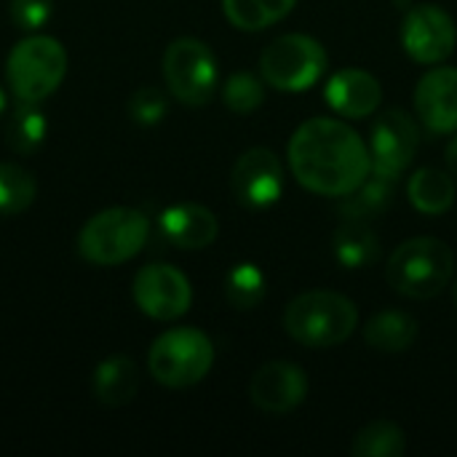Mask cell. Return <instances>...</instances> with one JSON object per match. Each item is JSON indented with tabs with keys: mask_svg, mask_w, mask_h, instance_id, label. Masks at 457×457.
<instances>
[{
	"mask_svg": "<svg viewBox=\"0 0 457 457\" xmlns=\"http://www.w3.org/2000/svg\"><path fill=\"white\" fill-rule=\"evenodd\" d=\"M289 169L295 179L319 195L343 198L372 171L367 142L345 120L311 118L289 139Z\"/></svg>",
	"mask_w": 457,
	"mask_h": 457,
	"instance_id": "6da1fadb",
	"label": "cell"
},
{
	"mask_svg": "<svg viewBox=\"0 0 457 457\" xmlns=\"http://www.w3.org/2000/svg\"><path fill=\"white\" fill-rule=\"evenodd\" d=\"M359 327V311L353 300L340 292L313 289L295 297L284 311L287 335L305 348H335L343 345Z\"/></svg>",
	"mask_w": 457,
	"mask_h": 457,
	"instance_id": "7a4b0ae2",
	"label": "cell"
},
{
	"mask_svg": "<svg viewBox=\"0 0 457 457\" xmlns=\"http://www.w3.org/2000/svg\"><path fill=\"white\" fill-rule=\"evenodd\" d=\"M455 276L453 249L431 236L404 241L386 265L388 284L407 300H431L442 295Z\"/></svg>",
	"mask_w": 457,
	"mask_h": 457,
	"instance_id": "3957f363",
	"label": "cell"
},
{
	"mask_svg": "<svg viewBox=\"0 0 457 457\" xmlns=\"http://www.w3.org/2000/svg\"><path fill=\"white\" fill-rule=\"evenodd\" d=\"M67 51L51 35L29 32L21 37L5 59V80L16 102L40 104L64 80Z\"/></svg>",
	"mask_w": 457,
	"mask_h": 457,
	"instance_id": "277c9868",
	"label": "cell"
},
{
	"mask_svg": "<svg viewBox=\"0 0 457 457\" xmlns=\"http://www.w3.org/2000/svg\"><path fill=\"white\" fill-rule=\"evenodd\" d=\"M150 236V222L139 209L112 206L94 214L78 233V254L99 268H115L134 260Z\"/></svg>",
	"mask_w": 457,
	"mask_h": 457,
	"instance_id": "5b68a950",
	"label": "cell"
},
{
	"mask_svg": "<svg viewBox=\"0 0 457 457\" xmlns=\"http://www.w3.org/2000/svg\"><path fill=\"white\" fill-rule=\"evenodd\" d=\"M214 364V345L206 332L195 327L166 329L147 353V370L153 380L166 388H190L201 383Z\"/></svg>",
	"mask_w": 457,
	"mask_h": 457,
	"instance_id": "8992f818",
	"label": "cell"
},
{
	"mask_svg": "<svg viewBox=\"0 0 457 457\" xmlns=\"http://www.w3.org/2000/svg\"><path fill=\"white\" fill-rule=\"evenodd\" d=\"M327 64V48L316 37L303 32H287L270 40L262 51L260 75L276 91L300 94L324 78Z\"/></svg>",
	"mask_w": 457,
	"mask_h": 457,
	"instance_id": "52a82bcc",
	"label": "cell"
},
{
	"mask_svg": "<svg viewBox=\"0 0 457 457\" xmlns=\"http://www.w3.org/2000/svg\"><path fill=\"white\" fill-rule=\"evenodd\" d=\"M161 67L169 94L187 107H204L217 94V56L198 37H177L169 43Z\"/></svg>",
	"mask_w": 457,
	"mask_h": 457,
	"instance_id": "ba28073f",
	"label": "cell"
},
{
	"mask_svg": "<svg viewBox=\"0 0 457 457\" xmlns=\"http://www.w3.org/2000/svg\"><path fill=\"white\" fill-rule=\"evenodd\" d=\"M418 145H420V134H418L415 118L407 110L391 107V110L380 112L372 120L370 142H367L370 158H372V171L399 179L410 169V163L418 153Z\"/></svg>",
	"mask_w": 457,
	"mask_h": 457,
	"instance_id": "9c48e42d",
	"label": "cell"
},
{
	"mask_svg": "<svg viewBox=\"0 0 457 457\" xmlns=\"http://www.w3.org/2000/svg\"><path fill=\"white\" fill-rule=\"evenodd\" d=\"M402 46L418 64H442L457 46V27L453 16L434 3L410 5L402 21Z\"/></svg>",
	"mask_w": 457,
	"mask_h": 457,
	"instance_id": "30bf717a",
	"label": "cell"
},
{
	"mask_svg": "<svg viewBox=\"0 0 457 457\" xmlns=\"http://www.w3.org/2000/svg\"><path fill=\"white\" fill-rule=\"evenodd\" d=\"M131 292L137 308L155 321H174L185 316L193 303V289L187 276L166 262L145 265L134 276Z\"/></svg>",
	"mask_w": 457,
	"mask_h": 457,
	"instance_id": "8fae6325",
	"label": "cell"
},
{
	"mask_svg": "<svg viewBox=\"0 0 457 457\" xmlns=\"http://www.w3.org/2000/svg\"><path fill=\"white\" fill-rule=\"evenodd\" d=\"M233 195L246 209H270L284 195V163L268 147H252L238 155L230 174Z\"/></svg>",
	"mask_w": 457,
	"mask_h": 457,
	"instance_id": "7c38bea8",
	"label": "cell"
},
{
	"mask_svg": "<svg viewBox=\"0 0 457 457\" xmlns=\"http://www.w3.org/2000/svg\"><path fill=\"white\" fill-rule=\"evenodd\" d=\"M252 404L268 415H287L297 410L308 396V375L292 361L262 364L249 383Z\"/></svg>",
	"mask_w": 457,
	"mask_h": 457,
	"instance_id": "4fadbf2b",
	"label": "cell"
},
{
	"mask_svg": "<svg viewBox=\"0 0 457 457\" xmlns=\"http://www.w3.org/2000/svg\"><path fill=\"white\" fill-rule=\"evenodd\" d=\"M415 112L431 134H457V67H436L418 80Z\"/></svg>",
	"mask_w": 457,
	"mask_h": 457,
	"instance_id": "5bb4252c",
	"label": "cell"
},
{
	"mask_svg": "<svg viewBox=\"0 0 457 457\" xmlns=\"http://www.w3.org/2000/svg\"><path fill=\"white\" fill-rule=\"evenodd\" d=\"M324 99L337 115L359 120V118L372 115L380 107L383 88L372 72H367L361 67H345V70H337L327 80Z\"/></svg>",
	"mask_w": 457,
	"mask_h": 457,
	"instance_id": "9a60e30c",
	"label": "cell"
},
{
	"mask_svg": "<svg viewBox=\"0 0 457 457\" xmlns=\"http://www.w3.org/2000/svg\"><path fill=\"white\" fill-rule=\"evenodd\" d=\"M158 225H161L163 238L171 246L187 249V252L212 246L220 233L214 212L201 204H174L163 209Z\"/></svg>",
	"mask_w": 457,
	"mask_h": 457,
	"instance_id": "2e32d148",
	"label": "cell"
},
{
	"mask_svg": "<svg viewBox=\"0 0 457 457\" xmlns=\"http://www.w3.org/2000/svg\"><path fill=\"white\" fill-rule=\"evenodd\" d=\"M139 391V370L129 356H110L94 370V396L104 407H126Z\"/></svg>",
	"mask_w": 457,
	"mask_h": 457,
	"instance_id": "e0dca14e",
	"label": "cell"
},
{
	"mask_svg": "<svg viewBox=\"0 0 457 457\" xmlns=\"http://www.w3.org/2000/svg\"><path fill=\"white\" fill-rule=\"evenodd\" d=\"M332 252L345 270H361L378 262L380 238L364 220H343L335 230Z\"/></svg>",
	"mask_w": 457,
	"mask_h": 457,
	"instance_id": "ac0fdd59",
	"label": "cell"
},
{
	"mask_svg": "<svg viewBox=\"0 0 457 457\" xmlns=\"http://www.w3.org/2000/svg\"><path fill=\"white\" fill-rule=\"evenodd\" d=\"M455 177L442 171V169L423 166L407 182V198L423 214H445V212H450L453 204H455Z\"/></svg>",
	"mask_w": 457,
	"mask_h": 457,
	"instance_id": "d6986e66",
	"label": "cell"
},
{
	"mask_svg": "<svg viewBox=\"0 0 457 457\" xmlns=\"http://www.w3.org/2000/svg\"><path fill=\"white\" fill-rule=\"evenodd\" d=\"M364 340L380 353H404L418 340V321L404 311H380L364 324Z\"/></svg>",
	"mask_w": 457,
	"mask_h": 457,
	"instance_id": "ffe728a7",
	"label": "cell"
},
{
	"mask_svg": "<svg viewBox=\"0 0 457 457\" xmlns=\"http://www.w3.org/2000/svg\"><path fill=\"white\" fill-rule=\"evenodd\" d=\"M394 195H396V179L370 171V177L356 190L343 195V201L337 204V212L343 220H364L367 222V220L383 214L391 206Z\"/></svg>",
	"mask_w": 457,
	"mask_h": 457,
	"instance_id": "44dd1931",
	"label": "cell"
},
{
	"mask_svg": "<svg viewBox=\"0 0 457 457\" xmlns=\"http://www.w3.org/2000/svg\"><path fill=\"white\" fill-rule=\"evenodd\" d=\"M297 0H222V11L236 29L260 32L281 21Z\"/></svg>",
	"mask_w": 457,
	"mask_h": 457,
	"instance_id": "7402d4cb",
	"label": "cell"
},
{
	"mask_svg": "<svg viewBox=\"0 0 457 457\" xmlns=\"http://www.w3.org/2000/svg\"><path fill=\"white\" fill-rule=\"evenodd\" d=\"M48 134V120L37 104L19 102L5 123V142L13 153L32 155L43 147Z\"/></svg>",
	"mask_w": 457,
	"mask_h": 457,
	"instance_id": "603a6c76",
	"label": "cell"
},
{
	"mask_svg": "<svg viewBox=\"0 0 457 457\" xmlns=\"http://www.w3.org/2000/svg\"><path fill=\"white\" fill-rule=\"evenodd\" d=\"M404 453H407V436L391 420H375L364 426L351 445L353 457H402Z\"/></svg>",
	"mask_w": 457,
	"mask_h": 457,
	"instance_id": "cb8c5ba5",
	"label": "cell"
},
{
	"mask_svg": "<svg viewBox=\"0 0 457 457\" xmlns=\"http://www.w3.org/2000/svg\"><path fill=\"white\" fill-rule=\"evenodd\" d=\"M268 278L254 262H238L225 276V300L236 311H252L265 300Z\"/></svg>",
	"mask_w": 457,
	"mask_h": 457,
	"instance_id": "d4e9b609",
	"label": "cell"
},
{
	"mask_svg": "<svg viewBox=\"0 0 457 457\" xmlns=\"http://www.w3.org/2000/svg\"><path fill=\"white\" fill-rule=\"evenodd\" d=\"M37 195L35 177L11 161H0V214H19L32 206Z\"/></svg>",
	"mask_w": 457,
	"mask_h": 457,
	"instance_id": "484cf974",
	"label": "cell"
},
{
	"mask_svg": "<svg viewBox=\"0 0 457 457\" xmlns=\"http://www.w3.org/2000/svg\"><path fill=\"white\" fill-rule=\"evenodd\" d=\"M222 102L236 115H249L262 107L265 102V80L262 75H254L249 70H238L228 75L222 83Z\"/></svg>",
	"mask_w": 457,
	"mask_h": 457,
	"instance_id": "4316f807",
	"label": "cell"
},
{
	"mask_svg": "<svg viewBox=\"0 0 457 457\" xmlns=\"http://www.w3.org/2000/svg\"><path fill=\"white\" fill-rule=\"evenodd\" d=\"M129 115L134 123L139 126H155L166 118L169 112V99L161 88L155 86H145V88H137L131 96H129V104H126Z\"/></svg>",
	"mask_w": 457,
	"mask_h": 457,
	"instance_id": "83f0119b",
	"label": "cell"
},
{
	"mask_svg": "<svg viewBox=\"0 0 457 457\" xmlns=\"http://www.w3.org/2000/svg\"><path fill=\"white\" fill-rule=\"evenodd\" d=\"M51 13H54V0H11V21L27 35L43 29Z\"/></svg>",
	"mask_w": 457,
	"mask_h": 457,
	"instance_id": "f1b7e54d",
	"label": "cell"
},
{
	"mask_svg": "<svg viewBox=\"0 0 457 457\" xmlns=\"http://www.w3.org/2000/svg\"><path fill=\"white\" fill-rule=\"evenodd\" d=\"M445 158H447V166H450V174L457 177V137L450 139L447 150H445Z\"/></svg>",
	"mask_w": 457,
	"mask_h": 457,
	"instance_id": "f546056e",
	"label": "cell"
},
{
	"mask_svg": "<svg viewBox=\"0 0 457 457\" xmlns=\"http://www.w3.org/2000/svg\"><path fill=\"white\" fill-rule=\"evenodd\" d=\"M3 110H5V91H3V86H0V115H3Z\"/></svg>",
	"mask_w": 457,
	"mask_h": 457,
	"instance_id": "4dcf8cb0",
	"label": "cell"
},
{
	"mask_svg": "<svg viewBox=\"0 0 457 457\" xmlns=\"http://www.w3.org/2000/svg\"><path fill=\"white\" fill-rule=\"evenodd\" d=\"M453 297H455V305H457V281H455V287H453Z\"/></svg>",
	"mask_w": 457,
	"mask_h": 457,
	"instance_id": "1f68e13d",
	"label": "cell"
}]
</instances>
